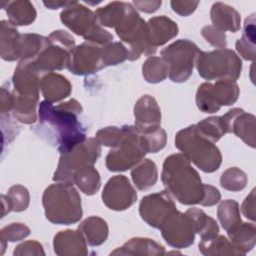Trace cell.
<instances>
[{
  "label": "cell",
  "instance_id": "obj_1",
  "mask_svg": "<svg viewBox=\"0 0 256 256\" xmlns=\"http://www.w3.org/2000/svg\"><path fill=\"white\" fill-rule=\"evenodd\" d=\"M82 111L83 108L76 99H70L56 106L47 100L40 103V123L54 131L60 154L67 153L86 139L85 129L78 121V115Z\"/></svg>",
  "mask_w": 256,
  "mask_h": 256
},
{
  "label": "cell",
  "instance_id": "obj_2",
  "mask_svg": "<svg viewBox=\"0 0 256 256\" xmlns=\"http://www.w3.org/2000/svg\"><path fill=\"white\" fill-rule=\"evenodd\" d=\"M161 180L166 191L181 204H201L204 197V184L199 173L183 154L176 153L166 157Z\"/></svg>",
  "mask_w": 256,
  "mask_h": 256
},
{
  "label": "cell",
  "instance_id": "obj_3",
  "mask_svg": "<svg viewBox=\"0 0 256 256\" xmlns=\"http://www.w3.org/2000/svg\"><path fill=\"white\" fill-rule=\"evenodd\" d=\"M46 218L54 224L70 225L82 217L81 198L73 183L57 182L48 186L42 196Z\"/></svg>",
  "mask_w": 256,
  "mask_h": 256
},
{
  "label": "cell",
  "instance_id": "obj_4",
  "mask_svg": "<svg viewBox=\"0 0 256 256\" xmlns=\"http://www.w3.org/2000/svg\"><path fill=\"white\" fill-rule=\"evenodd\" d=\"M175 147L206 173L216 171L222 162V155L215 143L202 136L196 125H190L177 132Z\"/></svg>",
  "mask_w": 256,
  "mask_h": 256
},
{
  "label": "cell",
  "instance_id": "obj_5",
  "mask_svg": "<svg viewBox=\"0 0 256 256\" xmlns=\"http://www.w3.org/2000/svg\"><path fill=\"white\" fill-rule=\"evenodd\" d=\"M122 138L117 147L106 156V167L109 171L120 172L133 168L149 153L148 142L143 133L136 127L124 125Z\"/></svg>",
  "mask_w": 256,
  "mask_h": 256
},
{
  "label": "cell",
  "instance_id": "obj_6",
  "mask_svg": "<svg viewBox=\"0 0 256 256\" xmlns=\"http://www.w3.org/2000/svg\"><path fill=\"white\" fill-rule=\"evenodd\" d=\"M62 23L86 42L106 46L113 40V35L104 30L97 22L95 13L76 1H70L60 14Z\"/></svg>",
  "mask_w": 256,
  "mask_h": 256
},
{
  "label": "cell",
  "instance_id": "obj_7",
  "mask_svg": "<svg viewBox=\"0 0 256 256\" xmlns=\"http://www.w3.org/2000/svg\"><path fill=\"white\" fill-rule=\"evenodd\" d=\"M195 64L199 75L206 80L236 81L242 69L239 56L226 48H219L210 52L200 50Z\"/></svg>",
  "mask_w": 256,
  "mask_h": 256
},
{
  "label": "cell",
  "instance_id": "obj_8",
  "mask_svg": "<svg viewBox=\"0 0 256 256\" xmlns=\"http://www.w3.org/2000/svg\"><path fill=\"white\" fill-rule=\"evenodd\" d=\"M100 152L101 147L95 137L86 138L67 153L61 154L53 180L56 182L73 183L76 171L87 166H94L100 156Z\"/></svg>",
  "mask_w": 256,
  "mask_h": 256
},
{
  "label": "cell",
  "instance_id": "obj_9",
  "mask_svg": "<svg viewBox=\"0 0 256 256\" xmlns=\"http://www.w3.org/2000/svg\"><path fill=\"white\" fill-rule=\"evenodd\" d=\"M199 52L197 45L188 39H179L162 49L160 54L168 65L170 80L176 83L188 80Z\"/></svg>",
  "mask_w": 256,
  "mask_h": 256
},
{
  "label": "cell",
  "instance_id": "obj_10",
  "mask_svg": "<svg viewBox=\"0 0 256 256\" xmlns=\"http://www.w3.org/2000/svg\"><path fill=\"white\" fill-rule=\"evenodd\" d=\"M239 87L233 80H217L214 84L202 83L196 93V104L204 113H215L222 106L234 104L239 96Z\"/></svg>",
  "mask_w": 256,
  "mask_h": 256
},
{
  "label": "cell",
  "instance_id": "obj_11",
  "mask_svg": "<svg viewBox=\"0 0 256 256\" xmlns=\"http://www.w3.org/2000/svg\"><path fill=\"white\" fill-rule=\"evenodd\" d=\"M162 237L168 245L182 249L194 243L197 233L196 222L188 213H181L177 210L171 212L159 227Z\"/></svg>",
  "mask_w": 256,
  "mask_h": 256
},
{
  "label": "cell",
  "instance_id": "obj_12",
  "mask_svg": "<svg viewBox=\"0 0 256 256\" xmlns=\"http://www.w3.org/2000/svg\"><path fill=\"white\" fill-rule=\"evenodd\" d=\"M105 67L102 57V46L84 42L70 51L68 69L75 75H88Z\"/></svg>",
  "mask_w": 256,
  "mask_h": 256
},
{
  "label": "cell",
  "instance_id": "obj_13",
  "mask_svg": "<svg viewBox=\"0 0 256 256\" xmlns=\"http://www.w3.org/2000/svg\"><path fill=\"white\" fill-rule=\"evenodd\" d=\"M102 200L109 209L122 211L136 202L137 193L126 176L116 175L106 183L102 192Z\"/></svg>",
  "mask_w": 256,
  "mask_h": 256
},
{
  "label": "cell",
  "instance_id": "obj_14",
  "mask_svg": "<svg viewBox=\"0 0 256 256\" xmlns=\"http://www.w3.org/2000/svg\"><path fill=\"white\" fill-rule=\"evenodd\" d=\"M174 210H176L175 203L167 191L149 194L142 198L139 205L141 218L149 226L158 229Z\"/></svg>",
  "mask_w": 256,
  "mask_h": 256
},
{
  "label": "cell",
  "instance_id": "obj_15",
  "mask_svg": "<svg viewBox=\"0 0 256 256\" xmlns=\"http://www.w3.org/2000/svg\"><path fill=\"white\" fill-rule=\"evenodd\" d=\"M42 75L33 59L21 60L12 77V91L19 96L39 98V82Z\"/></svg>",
  "mask_w": 256,
  "mask_h": 256
},
{
  "label": "cell",
  "instance_id": "obj_16",
  "mask_svg": "<svg viewBox=\"0 0 256 256\" xmlns=\"http://www.w3.org/2000/svg\"><path fill=\"white\" fill-rule=\"evenodd\" d=\"M227 126V133H234L247 145L255 147V116L243 109L234 108L222 116Z\"/></svg>",
  "mask_w": 256,
  "mask_h": 256
},
{
  "label": "cell",
  "instance_id": "obj_17",
  "mask_svg": "<svg viewBox=\"0 0 256 256\" xmlns=\"http://www.w3.org/2000/svg\"><path fill=\"white\" fill-rule=\"evenodd\" d=\"M70 51L71 50L48 40L47 46L35 59H33V61L43 74L47 71L52 72L53 70H62L69 65Z\"/></svg>",
  "mask_w": 256,
  "mask_h": 256
},
{
  "label": "cell",
  "instance_id": "obj_18",
  "mask_svg": "<svg viewBox=\"0 0 256 256\" xmlns=\"http://www.w3.org/2000/svg\"><path fill=\"white\" fill-rule=\"evenodd\" d=\"M135 126L140 131L159 127L161 124V110L154 97L141 96L134 107Z\"/></svg>",
  "mask_w": 256,
  "mask_h": 256
},
{
  "label": "cell",
  "instance_id": "obj_19",
  "mask_svg": "<svg viewBox=\"0 0 256 256\" xmlns=\"http://www.w3.org/2000/svg\"><path fill=\"white\" fill-rule=\"evenodd\" d=\"M54 252L57 255H87V242L77 230L60 231L54 236Z\"/></svg>",
  "mask_w": 256,
  "mask_h": 256
},
{
  "label": "cell",
  "instance_id": "obj_20",
  "mask_svg": "<svg viewBox=\"0 0 256 256\" xmlns=\"http://www.w3.org/2000/svg\"><path fill=\"white\" fill-rule=\"evenodd\" d=\"M147 28L149 44L155 50L178 34L177 24L166 16L152 17L147 23Z\"/></svg>",
  "mask_w": 256,
  "mask_h": 256
},
{
  "label": "cell",
  "instance_id": "obj_21",
  "mask_svg": "<svg viewBox=\"0 0 256 256\" xmlns=\"http://www.w3.org/2000/svg\"><path fill=\"white\" fill-rule=\"evenodd\" d=\"M39 89L45 100L53 103L67 98L71 93L72 86L64 76L49 72L42 75L39 82Z\"/></svg>",
  "mask_w": 256,
  "mask_h": 256
},
{
  "label": "cell",
  "instance_id": "obj_22",
  "mask_svg": "<svg viewBox=\"0 0 256 256\" xmlns=\"http://www.w3.org/2000/svg\"><path fill=\"white\" fill-rule=\"evenodd\" d=\"M20 37L16 26L6 20L0 22V55L3 60L20 59Z\"/></svg>",
  "mask_w": 256,
  "mask_h": 256
},
{
  "label": "cell",
  "instance_id": "obj_23",
  "mask_svg": "<svg viewBox=\"0 0 256 256\" xmlns=\"http://www.w3.org/2000/svg\"><path fill=\"white\" fill-rule=\"evenodd\" d=\"M210 16L212 23L219 31H231L233 33L240 29L241 18L239 13L231 6L222 2L214 3L211 7Z\"/></svg>",
  "mask_w": 256,
  "mask_h": 256
},
{
  "label": "cell",
  "instance_id": "obj_24",
  "mask_svg": "<svg viewBox=\"0 0 256 256\" xmlns=\"http://www.w3.org/2000/svg\"><path fill=\"white\" fill-rule=\"evenodd\" d=\"M164 247L150 238L136 237L127 241L122 247L117 248L111 255H163Z\"/></svg>",
  "mask_w": 256,
  "mask_h": 256
},
{
  "label": "cell",
  "instance_id": "obj_25",
  "mask_svg": "<svg viewBox=\"0 0 256 256\" xmlns=\"http://www.w3.org/2000/svg\"><path fill=\"white\" fill-rule=\"evenodd\" d=\"M78 230L90 246L103 244L108 237V225L105 220L98 216L86 218L78 226Z\"/></svg>",
  "mask_w": 256,
  "mask_h": 256
},
{
  "label": "cell",
  "instance_id": "obj_26",
  "mask_svg": "<svg viewBox=\"0 0 256 256\" xmlns=\"http://www.w3.org/2000/svg\"><path fill=\"white\" fill-rule=\"evenodd\" d=\"M227 234L232 244L245 255L252 250L256 241V228L253 223H239L227 230Z\"/></svg>",
  "mask_w": 256,
  "mask_h": 256
},
{
  "label": "cell",
  "instance_id": "obj_27",
  "mask_svg": "<svg viewBox=\"0 0 256 256\" xmlns=\"http://www.w3.org/2000/svg\"><path fill=\"white\" fill-rule=\"evenodd\" d=\"M9 22L14 26H26L36 19V10L29 1H8L4 2Z\"/></svg>",
  "mask_w": 256,
  "mask_h": 256
},
{
  "label": "cell",
  "instance_id": "obj_28",
  "mask_svg": "<svg viewBox=\"0 0 256 256\" xmlns=\"http://www.w3.org/2000/svg\"><path fill=\"white\" fill-rule=\"evenodd\" d=\"M131 177L138 190H147L155 185L158 179L156 164L150 159L141 160L131 170Z\"/></svg>",
  "mask_w": 256,
  "mask_h": 256
},
{
  "label": "cell",
  "instance_id": "obj_29",
  "mask_svg": "<svg viewBox=\"0 0 256 256\" xmlns=\"http://www.w3.org/2000/svg\"><path fill=\"white\" fill-rule=\"evenodd\" d=\"M132 5L126 2L114 1L98 8L94 13L99 25L115 28L124 18Z\"/></svg>",
  "mask_w": 256,
  "mask_h": 256
},
{
  "label": "cell",
  "instance_id": "obj_30",
  "mask_svg": "<svg viewBox=\"0 0 256 256\" xmlns=\"http://www.w3.org/2000/svg\"><path fill=\"white\" fill-rule=\"evenodd\" d=\"M199 251L206 256L210 255H242L241 252L223 235H215L208 239H201Z\"/></svg>",
  "mask_w": 256,
  "mask_h": 256
},
{
  "label": "cell",
  "instance_id": "obj_31",
  "mask_svg": "<svg viewBox=\"0 0 256 256\" xmlns=\"http://www.w3.org/2000/svg\"><path fill=\"white\" fill-rule=\"evenodd\" d=\"M238 53L245 60H254L255 58V14L253 13L245 19L243 34L236 42Z\"/></svg>",
  "mask_w": 256,
  "mask_h": 256
},
{
  "label": "cell",
  "instance_id": "obj_32",
  "mask_svg": "<svg viewBox=\"0 0 256 256\" xmlns=\"http://www.w3.org/2000/svg\"><path fill=\"white\" fill-rule=\"evenodd\" d=\"M73 184L86 195L95 194L101 185L99 172L94 168V166L84 167L74 174Z\"/></svg>",
  "mask_w": 256,
  "mask_h": 256
},
{
  "label": "cell",
  "instance_id": "obj_33",
  "mask_svg": "<svg viewBox=\"0 0 256 256\" xmlns=\"http://www.w3.org/2000/svg\"><path fill=\"white\" fill-rule=\"evenodd\" d=\"M48 39L38 34H21L20 37V61L35 59L47 46Z\"/></svg>",
  "mask_w": 256,
  "mask_h": 256
},
{
  "label": "cell",
  "instance_id": "obj_34",
  "mask_svg": "<svg viewBox=\"0 0 256 256\" xmlns=\"http://www.w3.org/2000/svg\"><path fill=\"white\" fill-rule=\"evenodd\" d=\"M195 125L199 133L213 143H216L227 133V126L222 116L208 117Z\"/></svg>",
  "mask_w": 256,
  "mask_h": 256
},
{
  "label": "cell",
  "instance_id": "obj_35",
  "mask_svg": "<svg viewBox=\"0 0 256 256\" xmlns=\"http://www.w3.org/2000/svg\"><path fill=\"white\" fill-rule=\"evenodd\" d=\"M144 79L149 83H159L166 79L168 76V65L162 57L151 56L142 66Z\"/></svg>",
  "mask_w": 256,
  "mask_h": 256
},
{
  "label": "cell",
  "instance_id": "obj_36",
  "mask_svg": "<svg viewBox=\"0 0 256 256\" xmlns=\"http://www.w3.org/2000/svg\"><path fill=\"white\" fill-rule=\"evenodd\" d=\"M218 219L224 230H229L232 227L241 223L239 205L235 200H223L217 209Z\"/></svg>",
  "mask_w": 256,
  "mask_h": 256
},
{
  "label": "cell",
  "instance_id": "obj_37",
  "mask_svg": "<svg viewBox=\"0 0 256 256\" xmlns=\"http://www.w3.org/2000/svg\"><path fill=\"white\" fill-rule=\"evenodd\" d=\"M247 180V175L244 171L237 167H231L222 173L220 183L224 189L238 192L246 187Z\"/></svg>",
  "mask_w": 256,
  "mask_h": 256
},
{
  "label": "cell",
  "instance_id": "obj_38",
  "mask_svg": "<svg viewBox=\"0 0 256 256\" xmlns=\"http://www.w3.org/2000/svg\"><path fill=\"white\" fill-rule=\"evenodd\" d=\"M102 57L105 67L124 62L128 57V51L121 42H113L102 47Z\"/></svg>",
  "mask_w": 256,
  "mask_h": 256
},
{
  "label": "cell",
  "instance_id": "obj_39",
  "mask_svg": "<svg viewBox=\"0 0 256 256\" xmlns=\"http://www.w3.org/2000/svg\"><path fill=\"white\" fill-rule=\"evenodd\" d=\"M7 198L10 202L12 211L21 212L27 209L29 205V192L22 185H14L7 192Z\"/></svg>",
  "mask_w": 256,
  "mask_h": 256
},
{
  "label": "cell",
  "instance_id": "obj_40",
  "mask_svg": "<svg viewBox=\"0 0 256 256\" xmlns=\"http://www.w3.org/2000/svg\"><path fill=\"white\" fill-rule=\"evenodd\" d=\"M122 138V129L115 127V126H109L100 129L96 135L95 139L100 145L109 146L112 148H115L118 146Z\"/></svg>",
  "mask_w": 256,
  "mask_h": 256
},
{
  "label": "cell",
  "instance_id": "obj_41",
  "mask_svg": "<svg viewBox=\"0 0 256 256\" xmlns=\"http://www.w3.org/2000/svg\"><path fill=\"white\" fill-rule=\"evenodd\" d=\"M141 132L143 133L148 142L149 153H156L165 147L167 135L165 130H163L160 126Z\"/></svg>",
  "mask_w": 256,
  "mask_h": 256
},
{
  "label": "cell",
  "instance_id": "obj_42",
  "mask_svg": "<svg viewBox=\"0 0 256 256\" xmlns=\"http://www.w3.org/2000/svg\"><path fill=\"white\" fill-rule=\"evenodd\" d=\"M30 234V229L22 223H12L3 227L0 231V238L6 242H15L26 238Z\"/></svg>",
  "mask_w": 256,
  "mask_h": 256
},
{
  "label": "cell",
  "instance_id": "obj_43",
  "mask_svg": "<svg viewBox=\"0 0 256 256\" xmlns=\"http://www.w3.org/2000/svg\"><path fill=\"white\" fill-rule=\"evenodd\" d=\"M201 34L210 45H212L214 47H217L218 49L219 48H225L226 45H227L225 32L219 31L218 29H216L212 25H208V26L203 27L202 30H201Z\"/></svg>",
  "mask_w": 256,
  "mask_h": 256
},
{
  "label": "cell",
  "instance_id": "obj_44",
  "mask_svg": "<svg viewBox=\"0 0 256 256\" xmlns=\"http://www.w3.org/2000/svg\"><path fill=\"white\" fill-rule=\"evenodd\" d=\"M13 254L16 255H45V252L42 248V245L34 240L25 241L19 244Z\"/></svg>",
  "mask_w": 256,
  "mask_h": 256
},
{
  "label": "cell",
  "instance_id": "obj_45",
  "mask_svg": "<svg viewBox=\"0 0 256 256\" xmlns=\"http://www.w3.org/2000/svg\"><path fill=\"white\" fill-rule=\"evenodd\" d=\"M47 38L50 42L57 43L69 50H72L75 47V39L72 37V35L64 30L54 31Z\"/></svg>",
  "mask_w": 256,
  "mask_h": 256
},
{
  "label": "cell",
  "instance_id": "obj_46",
  "mask_svg": "<svg viewBox=\"0 0 256 256\" xmlns=\"http://www.w3.org/2000/svg\"><path fill=\"white\" fill-rule=\"evenodd\" d=\"M171 7L174 12L181 16H189L192 14L197 6L199 5L198 1H171Z\"/></svg>",
  "mask_w": 256,
  "mask_h": 256
},
{
  "label": "cell",
  "instance_id": "obj_47",
  "mask_svg": "<svg viewBox=\"0 0 256 256\" xmlns=\"http://www.w3.org/2000/svg\"><path fill=\"white\" fill-rule=\"evenodd\" d=\"M221 195L217 188L212 185L204 184V197L201 202L203 206H213L220 201Z\"/></svg>",
  "mask_w": 256,
  "mask_h": 256
},
{
  "label": "cell",
  "instance_id": "obj_48",
  "mask_svg": "<svg viewBox=\"0 0 256 256\" xmlns=\"http://www.w3.org/2000/svg\"><path fill=\"white\" fill-rule=\"evenodd\" d=\"M241 211L246 218L255 221V189H252L250 194L245 198L241 206Z\"/></svg>",
  "mask_w": 256,
  "mask_h": 256
},
{
  "label": "cell",
  "instance_id": "obj_49",
  "mask_svg": "<svg viewBox=\"0 0 256 256\" xmlns=\"http://www.w3.org/2000/svg\"><path fill=\"white\" fill-rule=\"evenodd\" d=\"M133 4L135 7L145 13L155 12L162 4L161 1H134Z\"/></svg>",
  "mask_w": 256,
  "mask_h": 256
},
{
  "label": "cell",
  "instance_id": "obj_50",
  "mask_svg": "<svg viewBox=\"0 0 256 256\" xmlns=\"http://www.w3.org/2000/svg\"><path fill=\"white\" fill-rule=\"evenodd\" d=\"M70 3V1L69 2H67V1H48V2H43V4L47 7V8H49V9H58V8H60V7H63V8H65L66 6H68V4Z\"/></svg>",
  "mask_w": 256,
  "mask_h": 256
},
{
  "label": "cell",
  "instance_id": "obj_51",
  "mask_svg": "<svg viewBox=\"0 0 256 256\" xmlns=\"http://www.w3.org/2000/svg\"><path fill=\"white\" fill-rule=\"evenodd\" d=\"M1 200H2V205H3V212H2V217H4L7 213H9L10 211H12L11 209V205L10 202L7 198L6 195H1Z\"/></svg>",
  "mask_w": 256,
  "mask_h": 256
}]
</instances>
